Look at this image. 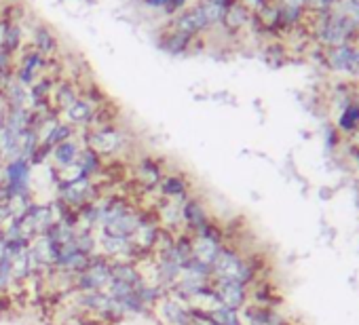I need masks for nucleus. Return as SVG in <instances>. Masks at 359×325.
Segmentation results:
<instances>
[{
    "mask_svg": "<svg viewBox=\"0 0 359 325\" xmlns=\"http://www.w3.org/2000/svg\"><path fill=\"white\" fill-rule=\"evenodd\" d=\"M144 5H148L152 9H165L169 5V0H144Z\"/></svg>",
    "mask_w": 359,
    "mask_h": 325,
    "instance_id": "nucleus-21",
    "label": "nucleus"
},
{
    "mask_svg": "<svg viewBox=\"0 0 359 325\" xmlns=\"http://www.w3.org/2000/svg\"><path fill=\"white\" fill-rule=\"evenodd\" d=\"M112 283L110 277V260L102 254H95L89 266L74 277L72 293H87V291H106Z\"/></svg>",
    "mask_w": 359,
    "mask_h": 325,
    "instance_id": "nucleus-3",
    "label": "nucleus"
},
{
    "mask_svg": "<svg viewBox=\"0 0 359 325\" xmlns=\"http://www.w3.org/2000/svg\"><path fill=\"white\" fill-rule=\"evenodd\" d=\"M79 99H81V87L76 83H72V81H55L49 104L57 114L66 112Z\"/></svg>",
    "mask_w": 359,
    "mask_h": 325,
    "instance_id": "nucleus-13",
    "label": "nucleus"
},
{
    "mask_svg": "<svg viewBox=\"0 0 359 325\" xmlns=\"http://www.w3.org/2000/svg\"><path fill=\"white\" fill-rule=\"evenodd\" d=\"M193 36L189 34H182V32H177V30H167L161 39H158V45L163 51L171 53V55H182L187 53L191 47H193Z\"/></svg>",
    "mask_w": 359,
    "mask_h": 325,
    "instance_id": "nucleus-15",
    "label": "nucleus"
},
{
    "mask_svg": "<svg viewBox=\"0 0 359 325\" xmlns=\"http://www.w3.org/2000/svg\"><path fill=\"white\" fill-rule=\"evenodd\" d=\"M182 222H184V230L191 235H197L199 230H203L208 224H212V214L208 212L205 203L197 197L191 195L184 203H182Z\"/></svg>",
    "mask_w": 359,
    "mask_h": 325,
    "instance_id": "nucleus-9",
    "label": "nucleus"
},
{
    "mask_svg": "<svg viewBox=\"0 0 359 325\" xmlns=\"http://www.w3.org/2000/svg\"><path fill=\"white\" fill-rule=\"evenodd\" d=\"M165 174L167 172L163 167V160L148 156V154L140 156L133 165V178H135V184L140 186L142 193H154Z\"/></svg>",
    "mask_w": 359,
    "mask_h": 325,
    "instance_id": "nucleus-5",
    "label": "nucleus"
},
{
    "mask_svg": "<svg viewBox=\"0 0 359 325\" xmlns=\"http://www.w3.org/2000/svg\"><path fill=\"white\" fill-rule=\"evenodd\" d=\"M212 22L208 18V11H205V5H195L191 9H184L182 15H177L173 22H171V30H177L182 34H189L193 39H197L205 28H210Z\"/></svg>",
    "mask_w": 359,
    "mask_h": 325,
    "instance_id": "nucleus-8",
    "label": "nucleus"
},
{
    "mask_svg": "<svg viewBox=\"0 0 359 325\" xmlns=\"http://www.w3.org/2000/svg\"><path fill=\"white\" fill-rule=\"evenodd\" d=\"M156 197L165 199V201H173L182 205L193 193V182L184 176V174H177V172H169L163 176L161 184L156 186Z\"/></svg>",
    "mask_w": 359,
    "mask_h": 325,
    "instance_id": "nucleus-6",
    "label": "nucleus"
},
{
    "mask_svg": "<svg viewBox=\"0 0 359 325\" xmlns=\"http://www.w3.org/2000/svg\"><path fill=\"white\" fill-rule=\"evenodd\" d=\"M210 319L214 325H243L241 321V310H235V308H229V306H214L208 310Z\"/></svg>",
    "mask_w": 359,
    "mask_h": 325,
    "instance_id": "nucleus-19",
    "label": "nucleus"
},
{
    "mask_svg": "<svg viewBox=\"0 0 359 325\" xmlns=\"http://www.w3.org/2000/svg\"><path fill=\"white\" fill-rule=\"evenodd\" d=\"M212 287H214L216 298L222 306H229L235 310H241L248 306L250 293H248V287L243 283L233 281V279H212Z\"/></svg>",
    "mask_w": 359,
    "mask_h": 325,
    "instance_id": "nucleus-7",
    "label": "nucleus"
},
{
    "mask_svg": "<svg viewBox=\"0 0 359 325\" xmlns=\"http://www.w3.org/2000/svg\"><path fill=\"white\" fill-rule=\"evenodd\" d=\"M62 116H64L66 123H70L72 127H76L79 131H83V129H89L91 127L93 116H95V106L91 102H87L85 97H81L66 112H62Z\"/></svg>",
    "mask_w": 359,
    "mask_h": 325,
    "instance_id": "nucleus-14",
    "label": "nucleus"
},
{
    "mask_svg": "<svg viewBox=\"0 0 359 325\" xmlns=\"http://www.w3.org/2000/svg\"><path fill=\"white\" fill-rule=\"evenodd\" d=\"M110 277H112V281L125 283V285H129L133 289L142 287L148 281L140 264L123 262V260H110Z\"/></svg>",
    "mask_w": 359,
    "mask_h": 325,
    "instance_id": "nucleus-11",
    "label": "nucleus"
},
{
    "mask_svg": "<svg viewBox=\"0 0 359 325\" xmlns=\"http://www.w3.org/2000/svg\"><path fill=\"white\" fill-rule=\"evenodd\" d=\"M83 150V144L79 137H72L64 144H57L51 148V156H49V162L53 170H66V167H72L76 165L79 160V154Z\"/></svg>",
    "mask_w": 359,
    "mask_h": 325,
    "instance_id": "nucleus-12",
    "label": "nucleus"
},
{
    "mask_svg": "<svg viewBox=\"0 0 359 325\" xmlns=\"http://www.w3.org/2000/svg\"><path fill=\"white\" fill-rule=\"evenodd\" d=\"M57 36L47 28V26H36L34 32H32V49L39 51L43 57H51L53 53H57Z\"/></svg>",
    "mask_w": 359,
    "mask_h": 325,
    "instance_id": "nucleus-16",
    "label": "nucleus"
},
{
    "mask_svg": "<svg viewBox=\"0 0 359 325\" xmlns=\"http://www.w3.org/2000/svg\"><path fill=\"white\" fill-rule=\"evenodd\" d=\"M79 135H81V144L87 146V148H91L93 152H97L102 158H114L127 146L125 131L118 129L114 123L112 125L83 129V131H79Z\"/></svg>",
    "mask_w": 359,
    "mask_h": 325,
    "instance_id": "nucleus-2",
    "label": "nucleus"
},
{
    "mask_svg": "<svg viewBox=\"0 0 359 325\" xmlns=\"http://www.w3.org/2000/svg\"><path fill=\"white\" fill-rule=\"evenodd\" d=\"M189 5V0H169V5L165 7L167 15H175L177 11H182Z\"/></svg>",
    "mask_w": 359,
    "mask_h": 325,
    "instance_id": "nucleus-20",
    "label": "nucleus"
},
{
    "mask_svg": "<svg viewBox=\"0 0 359 325\" xmlns=\"http://www.w3.org/2000/svg\"><path fill=\"white\" fill-rule=\"evenodd\" d=\"M34 167L28 158H11L0 165V201H7L15 195H34L32 184Z\"/></svg>",
    "mask_w": 359,
    "mask_h": 325,
    "instance_id": "nucleus-1",
    "label": "nucleus"
},
{
    "mask_svg": "<svg viewBox=\"0 0 359 325\" xmlns=\"http://www.w3.org/2000/svg\"><path fill=\"white\" fill-rule=\"evenodd\" d=\"M104 162H106V160H104L97 152H93L91 148L83 146V150H81V154H79V160H76V165L85 172L87 178L95 180V178L100 176V172L104 170Z\"/></svg>",
    "mask_w": 359,
    "mask_h": 325,
    "instance_id": "nucleus-18",
    "label": "nucleus"
},
{
    "mask_svg": "<svg viewBox=\"0 0 359 325\" xmlns=\"http://www.w3.org/2000/svg\"><path fill=\"white\" fill-rule=\"evenodd\" d=\"M76 135H79V129H76V127H72V125L66 123V120H57V123L47 131V135L41 139V144L47 146V148H53V146L64 144V141H68V139H72V137H76Z\"/></svg>",
    "mask_w": 359,
    "mask_h": 325,
    "instance_id": "nucleus-17",
    "label": "nucleus"
},
{
    "mask_svg": "<svg viewBox=\"0 0 359 325\" xmlns=\"http://www.w3.org/2000/svg\"><path fill=\"white\" fill-rule=\"evenodd\" d=\"M154 212H156V218H158V224L161 228L169 230V233H182L184 230V222H182V205L180 203H173V201H165V199H158L152 203Z\"/></svg>",
    "mask_w": 359,
    "mask_h": 325,
    "instance_id": "nucleus-10",
    "label": "nucleus"
},
{
    "mask_svg": "<svg viewBox=\"0 0 359 325\" xmlns=\"http://www.w3.org/2000/svg\"><path fill=\"white\" fill-rule=\"evenodd\" d=\"M154 319L158 325H193L191 304L165 291V296L154 306Z\"/></svg>",
    "mask_w": 359,
    "mask_h": 325,
    "instance_id": "nucleus-4",
    "label": "nucleus"
}]
</instances>
